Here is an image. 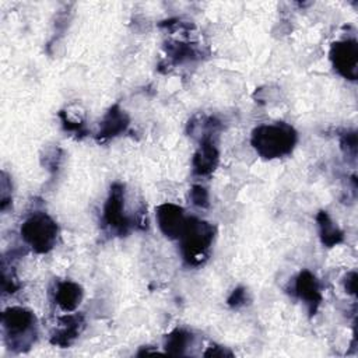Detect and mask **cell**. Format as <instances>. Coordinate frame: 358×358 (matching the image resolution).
<instances>
[{
  "mask_svg": "<svg viewBox=\"0 0 358 358\" xmlns=\"http://www.w3.org/2000/svg\"><path fill=\"white\" fill-rule=\"evenodd\" d=\"M296 140L298 134L292 126L277 122L256 127L252 131L250 143L262 158L274 159L291 154Z\"/></svg>",
  "mask_w": 358,
  "mask_h": 358,
  "instance_id": "1",
  "label": "cell"
},
{
  "mask_svg": "<svg viewBox=\"0 0 358 358\" xmlns=\"http://www.w3.org/2000/svg\"><path fill=\"white\" fill-rule=\"evenodd\" d=\"M178 239L185 262L190 266H200L208 257L214 239V228L211 224L196 217H187Z\"/></svg>",
  "mask_w": 358,
  "mask_h": 358,
  "instance_id": "2",
  "label": "cell"
},
{
  "mask_svg": "<svg viewBox=\"0 0 358 358\" xmlns=\"http://www.w3.org/2000/svg\"><path fill=\"white\" fill-rule=\"evenodd\" d=\"M1 322L10 348L22 351L35 340L36 317L31 310L21 306L8 308L3 312Z\"/></svg>",
  "mask_w": 358,
  "mask_h": 358,
  "instance_id": "3",
  "label": "cell"
},
{
  "mask_svg": "<svg viewBox=\"0 0 358 358\" xmlns=\"http://www.w3.org/2000/svg\"><path fill=\"white\" fill-rule=\"evenodd\" d=\"M21 236L34 252L46 253L56 243L57 225L46 213L38 211L22 222Z\"/></svg>",
  "mask_w": 358,
  "mask_h": 358,
  "instance_id": "4",
  "label": "cell"
},
{
  "mask_svg": "<svg viewBox=\"0 0 358 358\" xmlns=\"http://www.w3.org/2000/svg\"><path fill=\"white\" fill-rule=\"evenodd\" d=\"M215 127H218V122L213 117L207 119V127L201 134L199 150L193 157V171L197 175H210L215 166L218 165V148L214 140Z\"/></svg>",
  "mask_w": 358,
  "mask_h": 358,
  "instance_id": "5",
  "label": "cell"
},
{
  "mask_svg": "<svg viewBox=\"0 0 358 358\" xmlns=\"http://www.w3.org/2000/svg\"><path fill=\"white\" fill-rule=\"evenodd\" d=\"M330 60L334 70L347 80L358 76V43L355 39L337 41L330 48Z\"/></svg>",
  "mask_w": 358,
  "mask_h": 358,
  "instance_id": "6",
  "label": "cell"
},
{
  "mask_svg": "<svg viewBox=\"0 0 358 358\" xmlns=\"http://www.w3.org/2000/svg\"><path fill=\"white\" fill-rule=\"evenodd\" d=\"M103 222L120 235L126 234L130 228L131 222L124 214V186L122 183H115L110 187L103 206Z\"/></svg>",
  "mask_w": 358,
  "mask_h": 358,
  "instance_id": "7",
  "label": "cell"
},
{
  "mask_svg": "<svg viewBox=\"0 0 358 358\" xmlns=\"http://www.w3.org/2000/svg\"><path fill=\"white\" fill-rule=\"evenodd\" d=\"M155 217L162 234L172 239L179 238L187 220V217H185L183 208L173 203H165L158 206L155 210Z\"/></svg>",
  "mask_w": 358,
  "mask_h": 358,
  "instance_id": "8",
  "label": "cell"
},
{
  "mask_svg": "<svg viewBox=\"0 0 358 358\" xmlns=\"http://www.w3.org/2000/svg\"><path fill=\"white\" fill-rule=\"evenodd\" d=\"M294 289L296 296L309 306V312L313 315L322 302V294L316 277L308 270L301 271L295 278Z\"/></svg>",
  "mask_w": 358,
  "mask_h": 358,
  "instance_id": "9",
  "label": "cell"
},
{
  "mask_svg": "<svg viewBox=\"0 0 358 358\" xmlns=\"http://www.w3.org/2000/svg\"><path fill=\"white\" fill-rule=\"evenodd\" d=\"M60 327L50 336V343L59 347H69L81 333L84 327V317L81 315H66L59 319Z\"/></svg>",
  "mask_w": 358,
  "mask_h": 358,
  "instance_id": "10",
  "label": "cell"
},
{
  "mask_svg": "<svg viewBox=\"0 0 358 358\" xmlns=\"http://www.w3.org/2000/svg\"><path fill=\"white\" fill-rule=\"evenodd\" d=\"M127 126H129V116L126 115L124 110L119 108V105H113L105 115L103 120L101 122L96 140L103 141L115 136H119L127 129Z\"/></svg>",
  "mask_w": 358,
  "mask_h": 358,
  "instance_id": "11",
  "label": "cell"
},
{
  "mask_svg": "<svg viewBox=\"0 0 358 358\" xmlns=\"http://www.w3.org/2000/svg\"><path fill=\"white\" fill-rule=\"evenodd\" d=\"M56 303L66 312H73L83 299V288L70 280L60 281L55 292Z\"/></svg>",
  "mask_w": 358,
  "mask_h": 358,
  "instance_id": "12",
  "label": "cell"
},
{
  "mask_svg": "<svg viewBox=\"0 0 358 358\" xmlns=\"http://www.w3.org/2000/svg\"><path fill=\"white\" fill-rule=\"evenodd\" d=\"M316 221L319 225L320 239L324 246L331 248V246L338 245L343 241V238H344L343 231L331 221V218L329 217V214L326 211H320L316 217Z\"/></svg>",
  "mask_w": 358,
  "mask_h": 358,
  "instance_id": "13",
  "label": "cell"
},
{
  "mask_svg": "<svg viewBox=\"0 0 358 358\" xmlns=\"http://www.w3.org/2000/svg\"><path fill=\"white\" fill-rule=\"evenodd\" d=\"M192 343V334L183 329H175L165 337V352L169 355H183Z\"/></svg>",
  "mask_w": 358,
  "mask_h": 358,
  "instance_id": "14",
  "label": "cell"
},
{
  "mask_svg": "<svg viewBox=\"0 0 358 358\" xmlns=\"http://www.w3.org/2000/svg\"><path fill=\"white\" fill-rule=\"evenodd\" d=\"M168 52H169L171 57L175 60V63H178V62L180 63L183 60H189L196 56L192 46H189L187 43H182V42H175L173 45H169Z\"/></svg>",
  "mask_w": 358,
  "mask_h": 358,
  "instance_id": "15",
  "label": "cell"
},
{
  "mask_svg": "<svg viewBox=\"0 0 358 358\" xmlns=\"http://www.w3.org/2000/svg\"><path fill=\"white\" fill-rule=\"evenodd\" d=\"M190 200H192V203L194 204V206H197V207H203V208H206V207H208V193H207V190L203 187V186H200V185H194L192 189H190Z\"/></svg>",
  "mask_w": 358,
  "mask_h": 358,
  "instance_id": "16",
  "label": "cell"
},
{
  "mask_svg": "<svg viewBox=\"0 0 358 358\" xmlns=\"http://www.w3.org/2000/svg\"><path fill=\"white\" fill-rule=\"evenodd\" d=\"M245 302H246V289L242 287L234 289L228 298V305L231 308H239V306L245 305Z\"/></svg>",
  "mask_w": 358,
  "mask_h": 358,
  "instance_id": "17",
  "label": "cell"
},
{
  "mask_svg": "<svg viewBox=\"0 0 358 358\" xmlns=\"http://www.w3.org/2000/svg\"><path fill=\"white\" fill-rule=\"evenodd\" d=\"M341 145L343 148H347V154H351L352 158L357 154V136L355 133H347L345 136H343L341 138Z\"/></svg>",
  "mask_w": 358,
  "mask_h": 358,
  "instance_id": "18",
  "label": "cell"
},
{
  "mask_svg": "<svg viewBox=\"0 0 358 358\" xmlns=\"http://www.w3.org/2000/svg\"><path fill=\"white\" fill-rule=\"evenodd\" d=\"M204 357H232V352L220 345H211L204 352Z\"/></svg>",
  "mask_w": 358,
  "mask_h": 358,
  "instance_id": "19",
  "label": "cell"
},
{
  "mask_svg": "<svg viewBox=\"0 0 358 358\" xmlns=\"http://www.w3.org/2000/svg\"><path fill=\"white\" fill-rule=\"evenodd\" d=\"M344 287L347 289L348 294H355V289H357V273H348L347 277H345V281H344Z\"/></svg>",
  "mask_w": 358,
  "mask_h": 358,
  "instance_id": "20",
  "label": "cell"
}]
</instances>
